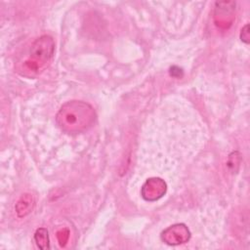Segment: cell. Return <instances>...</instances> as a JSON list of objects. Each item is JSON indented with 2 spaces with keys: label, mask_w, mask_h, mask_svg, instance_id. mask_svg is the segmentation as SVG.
I'll return each mask as SVG.
<instances>
[{
  "label": "cell",
  "mask_w": 250,
  "mask_h": 250,
  "mask_svg": "<svg viewBox=\"0 0 250 250\" xmlns=\"http://www.w3.org/2000/svg\"><path fill=\"white\" fill-rule=\"evenodd\" d=\"M97 118L94 107L82 101H69L63 104L56 115L59 127L69 134L81 133L93 126Z\"/></svg>",
  "instance_id": "1"
},
{
  "label": "cell",
  "mask_w": 250,
  "mask_h": 250,
  "mask_svg": "<svg viewBox=\"0 0 250 250\" xmlns=\"http://www.w3.org/2000/svg\"><path fill=\"white\" fill-rule=\"evenodd\" d=\"M55 53V41L50 35H42L37 38L30 48V60L25 65L31 70H39L40 65L48 62Z\"/></svg>",
  "instance_id": "2"
},
{
  "label": "cell",
  "mask_w": 250,
  "mask_h": 250,
  "mask_svg": "<svg viewBox=\"0 0 250 250\" xmlns=\"http://www.w3.org/2000/svg\"><path fill=\"white\" fill-rule=\"evenodd\" d=\"M190 238V231L185 224H175L161 232V239L168 245H180Z\"/></svg>",
  "instance_id": "3"
},
{
  "label": "cell",
  "mask_w": 250,
  "mask_h": 250,
  "mask_svg": "<svg viewBox=\"0 0 250 250\" xmlns=\"http://www.w3.org/2000/svg\"><path fill=\"white\" fill-rule=\"evenodd\" d=\"M167 190L166 183L160 178H149L143 185L141 189L142 197L146 201H155L161 198Z\"/></svg>",
  "instance_id": "4"
},
{
  "label": "cell",
  "mask_w": 250,
  "mask_h": 250,
  "mask_svg": "<svg viewBox=\"0 0 250 250\" xmlns=\"http://www.w3.org/2000/svg\"><path fill=\"white\" fill-rule=\"evenodd\" d=\"M235 3L234 2H216L215 7V21L219 26L228 27V24H231L233 20Z\"/></svg>",
  "instance_id": "5"
},
{
  "label": "cell",
  "mask_w": 250,
  "mask_h": 250,
  "mask_svg": "<svg viewBox=\"0 0 250 250\" xmlns=\"http://www.w3.org/2000/svg\"><path fill=\"white\" fill-rule=\"evenodd\" d=\"M34 206V199L30 193H24L16 203L15 209L19 218L25 217L28 215Z\"/></svg>",
  "instance_id": "6"
},
{
  "label": "cell",
  "mask_w": 250,
  "mask_h": 250,
  "mask_svg": "<svg viewBox=\"0 0 250 250\" xmlns=\"http://www.w3.org/2000/svg\"><path fill=\"white\" fill-rule=\"evenodd\" d=\"M34 240L36 242V245L42 249H50V239L48 234V229L45 228H39L36 229L34 233Z\"/></svg>",
  "instance_id": "7"
},
{
  "label": "cell",
  "mask_w": 250,
  "mask_h": 250,
  "mask_svg": "<svg viewBox=\"0 0 250 250\" xmlns=\"http://www.w3.org/2000/svg\"><path fill=\"white\" fill-rule=\"evenodd\" d=\"M57 236H58V239H59V242H60L61 246H64L65 243L67 242V239H68V236H69V231L66 229H61L60 231H58Z\"/></svg>",
  "instance_id": "8"
},
{
  "label": "cell",
  "mask_w": 250,
  "mask_h": 250,
  "mask_svg": "<svg viewBox=\"0 0 250 250\" xmlns=\"http://www.w3.org/2000/svg\"><path fill=\"white\" fill-rule=\"evenodd\" d=\"M240 39L241 41L245 42V43H249V25L246 24L242 29H241V32H240Z\"/></svg>",
  "instance_id": "9"
},
{
  "label": "cell",
  "mask_w": 250,
  "mask_h": 250,
  "mask_svg": "<svg viewBox=\"0 0 250 250\" xmlns=\"http://www.w3.org/2000/svg\"><path fill=\"white\" fill-rule=\"evenodd\" d=\"M170 75L173 77H176V78H180L183 76V70H182V68H180L176 65H173L172 67H170Z\"/></svg>",
  "instance_id": "10"
}]
</instances>
